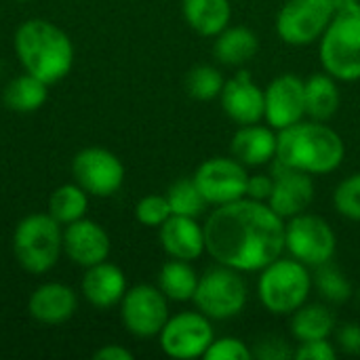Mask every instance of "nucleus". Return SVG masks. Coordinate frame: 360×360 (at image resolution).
Masks as SVG:
<instances>
[{"instance_id": "nucleus-1", "label": "nucleus", "mask_w": 360, "mask_h": 360, "mask_svg": "<svg viewBox=\"0 0 360 360\" xmlns=\"http://www.w3.org/2000/svg\"><path fill=\"white\" fill-rule=\"evenodd\" d=\"M205 226L207 253L243 274L259 272L285 253V219L268 202L240 198L215 207Z\"/></svg>"}, {"instance_id": "nucleus-2", "label": "nucleus", "mask_w": 360, "mask_h": 360, "mask_svg": "<svg viewBox=\"0 0 360 360\" xmlns=\"http://www.w3.org/2000/svg\"><path fill=\"white\" fill-rule=\"evenodd\" d=\"M276 158L312 177L327 175L342 167L346 158V143L327 122L304 118L278 131Z\"/></svg>"}, {"instance_id": "nucleus-3", "label": "nucleus", "mask_w": 360, "mask_h": 360, "mask_svg": "<svg viewBox=\"0 0 360 360\" xmlns=\"http://www.w3.org/2000/svg\"><path fill=\"white\" fill-rule=\"evenodd\" d=\"M15 53L23 70L49 86L63 80L74 63L70 36L46 19H27L17 27Z\"/></svg>"}, {"instance_id": "nucleus-4", "label": "nucleus", "mask_w": 360, "mask_h": 360, "mask_svg": "<svg viewBox=\"0 0 360 360\" xmlns=\"http://www.w3.org/2000/svg\"><path fill=\"white\" fill-rule=\"evenodd\" d=\"M257 274V295L270 314L291 316L310 300L314 287L310 268L293 257L281 255Z\"/></svg>"}, {"instance_id": "nucleus-5", "label": "nucleus", "mask_w": 360, "mask_h": 360, "mask_svg": "<svg viewBox=\"0 0 360 360\" xmlns=\"http://www.w3.org/2000/svg\"><path fill=\"white\" fill-rule=\"evenodd\" d=\"M319 59L323 70L335 80H360V4L335 11L319 40Z\"/></svg>"}, {"instance_id": "nucleus-6", "label": "nucleus", "mask_w": 360, "mask_h": 360, "mask_svg": "<svg viewBox=\"0 0 360 360\" xmlns=\"http://www.w3.org/2000/svg\"><path fill=\"white\" fill-rule=\"evenodd\" d=\"M63 251V230L49 213L23 217L13 232V253L30 274L49 272Z\"/></svg>"}, {"instance_id": "nucleus-7", "label": "nucleus", "mask_w": 360, "mask_h": 360, "mask_svg": "<svg viewBox=\"0 0 360 360\" xmlns=\"http://www.w3.org/2000/svg\"><path fill=\"white\" fill-rule=\"evenodd\" d=\"M247 297L249 291L243 272L217 264L205 270V274L198 278L192 302L196 310H200L211 321H230L245 310Z\"/></svg>"}, {"instance_id": "nucleus-8", "label": "nucleus", "mask_w": 360, "mask_h": 360, "mask_svg": "<svg viewBox=\"0 0 360 360\" xmlns=\"http://www.w3.org/2000/svg\"><path fill=\"white\" fill-rule=\"evenodd\" d=\"M285 251L308 268H319L333 259L338 236L327 219L306 211L285 219Z\"/></svg>"}, {"instance_id": "nucleus-9", "label": "nucleus", "mask_w": 360, "mask_h": 360, "mask_svg": "<svg viewBox=\"0 0 360 360\" xmlns=\"http://www.w3.org/2000/svg\"><path fill=\"white\" fill-rule=\"evenodd\" d=\"M333 15L331 0H287L276 15V34L285 44L308 46L321 40Z\"/></svg>"}, {"instance_id": "nucleus-10", "label": "nucleus", "mask_w": 360, "mask_h": 360, "mask_svg": "<svg viewBox=\"0 0 360 360\" xmlns=\"http://www.w3.org/2000/svg\"><path fill=\"white\" fill-rule=\"evenodd\" d=\"M215 340L211 319L200 310H186L169 316L162 331L158 333L160 350L177 360L205 359V352Z\"/></svg>"}, {"instance_id": "nucleus-11", "label": "nucleus", "mask_w": 360, "mask_h": 360, "mask_svg": "<svg viewBox=\"0 0 360 360\" xmlns=\"http://www.w3.org/2000/svg\"><path fill=\"white\" fill-rule=\"evenodd\" d=\"M205 200L213 207L228 205L247 196V167L234 156L207 158L192 175Z\"/></svg>"}, {"instance_id": "nucleus-12", "label": "nucleus", "mask_w": 360, "mask_h": 360, "mask_svg": "<svg viewBox=\"0 0 360 360\" xmlns=\"http://www.w3.org/2000/svg\"><path fill=\"white\" fill-rule=\"evenodd\" d=\"M169 300L152 285H137L127 289L120 302V319L135 338H156L169 321Z\"/></svg>"}, {"instance_id": "nucleus-13", "label": "nucleus", "mask_w": 360, "mask_h": 360, "mask_svg": "<svg viewBox=\"0 0 360 360\" xmlns=\"http://www.w3.org/2000/svg\"><path fill=\"white\" fill-rule=\"evenodd\" d=\"M72 175L86 194L108 198L120 190L124 167L120 158L105 148H84L72 160Z\"/></svg>"}, {"instance_id": "nucleus-14", "label": "nucleus", "mask_w": 360, "mask_h": 360, "mask_svg": "<svg viewBox=\"0 0 360 360\" xmlns=\"http://www.w3.org/2000/svg\"><path fill=\"white\" fill-rule=\"evenodd\" d=\"M306 118V82L285 72L264 89V120L276 133Z\"/></svg>"}, {"instance_id": "nucleus-15", "label": "nucleus", "mask_w": 360, "mask_h": 360, "mask_svg": "<svg viewBox=\"0 0 360 360\" xmlns=\"http://www.w3.org/2000/svg\"><path fill=\"white\" fill-rule=\"evenodd\" d=\"M270 165H272L270 175L274 179V186L268 198V207L283 219L306 213L314 200L312 175L297 171L293 167H287L278 158H274Z\"/></svg>"}, {"instance_id": "nucleus-16", "label": "nucleus", "mask_w": 360, "mask_h": 360, "mask_svg": "<svg viewBox=\"0 0 360 360\" xmlns=\"http://www.w3.org/2000/svg\"><path fill=\"white\" fill-rule=\"evenodd\" d=\"M63 251L76 266L91 268L108 259L110 236L97 221L82 217L65 226Z\"/></svg>"}, {"instance_id": "nucleus-17", "label": "nucleus", "mask_w": 360, "mask_h": 360, "mask_svg": "<svg viewBox=\"0 0 360 360\" xmlns=\"http://www.w3.org/2000/svg\"><path fill=\"white\" fill-rule=\"evenodd\" d=\"M219 101L226 116L236 124H253L264 120V89L255 84L249 72H238L228 78Z\"/></svg>"}, {"instance_id": "nucleus-18", "label": "nucleus", "mask_w": 360, "mask_h": 360, "mask_svg": "<svg viewBox=\"0 0 360 360\" xmlns=\"http://www.w3.org/2000/svg\"><path fill=\"white\" fill-rule=\"evenodd\" d=\"M158 238L165 253L173 259L196 262L202 253H207L205 226L198 224L196 217L171 215L158 228Z\"/></svg>"}, {"instance_id": "nucleus-19", "label": "nucleus", "mask_w": 360, "mask_h": 360, "mask_svg": "<svg viewBox=\"0 0 360 360\" xmlns=\"http://www.w3.org/2000/svg\"><path fill=\"white\" fill-rule=\"evenodd\" d=\"M278 133L270 124H240L232 137V156L245 167H264L276 158Z\"/></svg>"}, {"instance_id": "nucleus-20", "label": "nucleus", "mask_w": 360, "mask_h": 360, "mask_svg": "<svg viewBox=\"0 0 360 360\" xmlns=\"http://www.w3.org/2000/svg\"><path fill=\"white\" fill-rule=\"evenodd\" d=\"M124 293H127V276L116 264L101 262L86 268L82 276V295L91 306L99 310L114 308L116 304L122 302Z\"/></svg>"}, {"instance_id": "nucleus-21", "label": "nucleus", "mask_w": 360, "mask_h": 360, "mask_svg": "<svg viewBox=\"0 0 360 360\" xmlns=\"http://www.w3.org/2000/svg\"><path fill=\"white\" fill-rule=\"evenodd\" d=\"M78 308V297L76 293L61 285V283H44L40 285L27 302V310L32 314L34 321L55 327V325H63L65 321H70L74 316Z\"/></svg>"}, {"instance_id": "nucleus-22", "label": "nucleus", "mask_w": 360, "mask_h": 360, "mask_svg": "<svg viewBox=\"0 0 360 360\" xmlns=\"http://www.w3.org/2000/svg\"><path fill=\"white\" fill-rule=\"evenodd\" d=\"M181 11L186 23L205 38L221 34L232 19L230 0H184Z\"/></svg>"}, {"instance_id": "nucleus-23", "label": "nucleus", "mask_w": 360, "mask_h": 360, "mask_svg": "<svg viewBox=\"0 0 360 360\" xmlns=\"http://www.w3.org/2000/svg\"><path fill=\"white\" fill-rule=\"evenodd\" d=\"M259 51L257 34L247 25H228L221 34L215 36V59L221 65L238 68L249 63Z\"/></svg>"}, {"instance_id": "nucleus-24", "label": "nucleus", "mask_w": 360, "mask_h": 360, "mask_svg": "<svg viewBox=\"0 0 360 360\" xmlns=\"http://www.w3.org/2000/svg\"><path fill=\"white\" fill-rule=\"evenodd\" d=\"M306 82V118L329 122L335 112L340 110L342 103V93H340V80H335L331 74L316 72Z\"/></svg>"}, {"instance_id": "nucleus-25", "label": "nucleus", "mask_w": 360, "mask_h": 360, "mask_svg": "<svg viewBox=\"0 0 360 360\" xmlns=\"http://www.w3.org/2000/svg\"><path fill=\"white\" fill-rule=\"evenodd\" d=\"M289 331L300 344L312 340H327L335 331V316L325 304L306 302L291 314Z\"/></svg>"}, {"instance_id": "nucleus-26", "label": "nucleus", "mask_w": 360, "mask_h": 360, "mask_svg": "<svg viewBox=\"0 0 360 360\" xmlns=\"http://www.w3.org/2000/svg\"><path fill=\"white\" fill-rule=\"evenodd\" d=\"M49 99V84L32 74H21L13 78L4 89V105L19 114H30L40 110Z\"/></svg>"}, {"instance_id": "nucleus-27", "label": "nucleus", "mask_w": 360, "mask_h": 360, "mask_svg": "<svg viewBox=\"0 0 360 360\" xmlns=\"http://www.w3.org/2000/svg\"><path fill=\"white\" fill-rule=\"evenodd\" d=\"M198 274L192 268V262L173 259L167 262L160 268L158 274V289L167 295L171 302H192L196 287H198Z\"/></svg>"}, {"instance_id": "nucleus-28", "label": "nucleus", "mask_w": 360, "mask_h": 360, "mask_svg": "<svg viewBox=\"0 0 360 360\" xmlns=\"http://www.w3.org/2000/svg\"><path fill=\"white\" fill-rule=\"evenodd\" d=\"M89 207V194L78 184H63L55 188L49 198V215L61 226L82 219Z\"/></svg>"}, {"instance_id": "nucleus-29", "label": "nucleus", "mask_w": 360, "mask_h": 360, "mask_svg": "<svg viewBox=\"0 0 360 360\" xmlns=\"http://www.w3.org/2000/svg\"><path fill=\"white\" fill-rule=\"evenodd\" d=\"M167 200L171 207L173 215H186V217H198L205 213L209 202L200 194L198 186L194 179H177L169 190H167Z\"/></svg>"}, {"instance_id": "nucleus-30", "label": "nucleus", "mask_w": 360, "mask_h": 360, "mask_svg": "<svg viewBox=\"0 0 360 360\" xmlns=\"http://www.w3.org/2000/svg\"><path fill=\"white\" fill-rule=\"evenodd\" d=\"M314 270L316 272L312 274V281H314V287H316V291L321 293L323 300H327L331 304H344V302H348L352 297L354 291H352L350 281L331 262L323 264V266H319Z\"/></svg>"}, {"instance_id": "nucleus-31", "label": "nucleus", "mask_w": 360, "mask_h": 360, "mask_svg": "<svg viewBox=\"0 0 360 360\" xmlns=\"http://www.w3.org/2000/svg\"><path fill=\"white\" fill-rule=\"evenodd\" d=\"M226 84L224 74L213 65H196L186 76V91L198 101H211L221 95Z\"/></svg>"}, {"instance_id": "nucleus-32", "label": "nucleus", "mask_w": 360, "mask_h": 360, "mask_svg": "<svg viewBox=\"0 0 360 360\" xmlns=\"http://www.w3.org/2000/svg\"><path fill=\"white\" fill-rule=\"evenodd\" d=\"M335 211L352 221H360V173L344 177L333 192Z\"/></svg>"}, {"instance_id": "nucleus-33", "label": "nucleus", "mask_w": 360, "mask_h": 360, "mask_svg": "<svg viewBox=\"0 0 360 360\" xmlns=\"http://www.w3.org/2000/svg\"><path fill=\"white\" fill-rule=\"evenodd\" d=\"M171 215L173 213H171L169 200H167V196H160V194H148L135 207L137 221L148 228H160Z\"/></svg>"}, {"instance_id": "nucleus-34", "label": "nucleus", "mask_w": 360, "mask_h": 360, "mask_svg": "<svg viewBox=\"0 0 360 360\" xmlns=\"http://www.w3.org/2000/svg\"><path fill=\"white\" fill-rule=\"evenodd\" d=\"M207 360H251L253 350L238 338L226 335V338H215L209 350L205 352Z\"/></svg>"}, {"instance_id": "nucleus-35", "label": "nucleus", "mask_w": 360, "mask_h": 360, "mask_svg": "<svg viewBox=\"0 0 360 360\" xmlns=\"http://www.w3.org/2000/svg\"><path fill=\"white\" fill-rule=\"evenodd\" d=\"M338 348L335 344L327 340H312V342H302L300 348L293 352L297 360H335L338 359Z\"/></svg>"}, {"instance_id": "nucleus-36", "label": "nucleus", "mask_w": 360, "mask_h": 360, "mask_svg": "<svg viewBox=\"0 0 360 360\" xmlns=\"http://www.w3.org/2000/svg\"><path fill=\"white\" fill-rule=\"evenodd\" d=\"M293 352L289 348V344L281 338H274V335H268L264 340L257 342V348L253 350V359L259 356V359L266 360H285V359H293Z\"/></svg>"}, {"instance_id": "nucleus-37", "label": "nucleus", "mask_w": 360, "mask_h": 360, "mask_svg": "<svg viewBox=\"0 0 360 360\" xmlns=\"http://www.w3.org/2000/svg\"><path fill=\"white\" fill-rule=\"evenodd\" d=\"M335 340L342 352L352 356L360 354V323H346L340 329H335Z\"/></svg>"}, {"instance_id": "nucleus-38", "label": "nucleus", "mask_w": 360, "mask_h": 360, "mask_svg": "<svg viewBox=\"0 0 360 360\" xmlns=\"http://www.w3.org/2000/svg\"><path fill=\"white\" fill-rule=\"evenodd\" d=\"M272 186H274V179H272L270 173L249 175V179H247V198H253V200H259V202H268Z\"/></svg>"}, {"instance_id": "nucleus-39", "label": "nucleus", "mask_w": 360, "mask_h": 360, "mask_svg": "<svg viewBox=\"0 0 360 360\" xmlns=\"http://www.w3.org/2000/svg\"><path fill=\"white\" fill-rule=\"evenodd\" d=\"M93 359L97 360H133V352L122 348V346H116V344H108L103 348H99Z\"/></svg>"}, {"instance_id": "nucleus-40", "label": "nucleus", "mask_w": 360, "mask_h": 360, "mask_svg": "<svg viewBox=\"0 0 360 360\" xmlns=\"http://www.w3.org/2000/svg\"><path fill=\"white\" fill-rule=\"evenodd\" d=\"M333 2V6H335V11H344V8H352V6H356L360 4V0H331Z\"/></svg>"}]
</instances>
